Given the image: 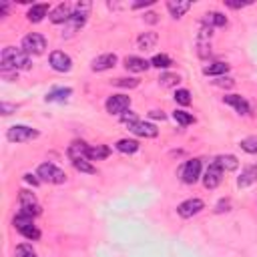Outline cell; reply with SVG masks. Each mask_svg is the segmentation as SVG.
<instances>
[{"label":"cell","mask_w":257,"mask_h":257,"mask_svg":"<svg viewBox=\"0 0 257 257\" xmlns=\"http://www.w3.org/2000/svg\"><path fill=\"white\" fill-rule=\"evenodd\" d=\"M0 66H2V72H16V70H28L32 66V60H30V54L24 52L22 48H16V46H6L0 54Z\"/></svg>","instance_id":"6da1fadb"},{"label":"cell","mask_w":257,"mask_h":257,"mask_svg":"<svg viewBox=\"0 0 257 257\" xmlns=\"http://www.w3.org/2000/svg\"><path fill=\"white\" fill-rule=\"evenodd\" d=\"M88 10H90V2H78L72 10V16L68 18V22L64 24V30H62V36H72L76 30H80L86 22V16H88Z\"/></svg>","instance_id":"7a4b0ae2"},{"label":"cell","mask_w":257,"mask_h":257,"mask_svg":"<svg viewBox=\"0 0 257 257\" xmlns=\"http://www.w3.org/2000/svg\"><path fill=\"white\" fill-rule=\"evenodd\" d=\"M36 175H38V179H40V181H44V183L60 185V183H64V181H66V173H64L62 169H58L56 165H52V163H42V165L38 167Z\"/></svg>","instance_id":"3957f363"},{"label":"cell","mask_w":257,"mask_h":257,"mask_svg":"<svg viewBox=\"0 0 257 257\" xmlns=\"http://www.w3.org/2000/svg\"><path fill=\"white\" fill-rule=\"evenodd\" d=\"M14 227L26 237V239H30V241H36L38 237H40V231L36 229V225H34V221H32V217L30 215H26V213H18L16 217H14Z\"/></svg>","instance_id":"277c9868"},{"label":"cell","mask_w":257,"mask_h":257,"mask_svg":"<svg viewBox=\"0 0 257 257\" xmlns=\"http://www.w3.org/2000/svg\"><path fill=\"white\" fill-rule=\"evenodd\" d=\"M36 137H38V131H34V128H30L26 124H14L6 133V139L12 143H26V141H32Z\"/></svg>","instance_id":"5b68a950"},{"label":"cell","mask_w":257,"mask_h":257,"mask_svg":"<svg viewBox=\"0 0 257 257\" xmlns=\"http://www.w3.org/2000/svg\"><path fill=\"white\" fill-rule=\"evenodd\" d=\"M44 48H46V38L42 34L32 32V34L22 38V50L28 54H42Z\"/></svg>","instance_id":"8992f818"},{"label":"cell","mask_w":257,"mask_h":257,"mask_svg":"<svg viewBox=\"0 0 257 257\" xmlns=\"http://www.w3.org/2000/svg\"><path fill=\"white\" fill-rule=\"evenodd\" d=\"M179 175H181V179H183L187 185L197 183V181H199V177H201V161H199V159H191V161H187V163L181 167Z\"/></svg>","instance_id":"52a82bcc"},{"label":"cell","mask_w":257,"mask_h":257,"mask_svg":"<svg viewBox=\"0 0 257 257\" xmlns=\"http://www.w3.org/2000/svg\"><path fill=\"white\" fill-rule=\"evenodd\" d=\"M18 203H20V213H26V215H30V217L40 215V205H38L36 197H34L30 191H20Z\"/></svg>","instance_id":"ba28073f"},{"label":"cell","mask_w":257,"mask_h":257,"mask_svg":"<svg viewBox=\"0 0 257 257\" xmlns=\"http://www.w3.org/2000/svg\"><path fill=\"white\" fill-rule=\"evenodd\" d=\"M128 106H131V98L124 96V94H112L106 100V110L110 114H122L128 110Z\"/></svg>","instance_id":"9c48e42d"},{"label":"cell","mask_w":257,"mask_h":257,"mask_svg":"<svg viewBox=\"0 0 257 257\" xmlns=\"http://www.w3.org/2000/svg\"><path fill=\"white\" fill-rule=\"evenodd\" d=\"M48 62H50V66H52L56 72H68V70L72 68V60H70V56H68L66 52H62V50H54V52H50Z\"/></svg>","instance_id":"30bf717a"},{"label":"cell","mask_w":257,"mask_h":257,"mask_svg":"<svg viewBox=\"0 0 257 257\" xmlns=\"http://www.w3.org/2000/svg\"><path fill=\"white\" fill-rule=\"evenodd\" d=\"M221 179H223V169L213 161L209 167H207V171H205V177H203V185L207 187V189H215V187H219V183H221Z\"/></svg>","instance_id":"8fae6325"},{"label":"cell","mask_w":257,"mask_h":257,"mask_svg":"<svg viewBox=\"0 0 257 257\" xmlns=\"http://www.w3.org/2000/svg\"><path fill=\"white\" fill-rule=\"evenodd\" d=\"M203 207H205V203H203L201 199H187V201H183V203L177 207V213H179L183 219H189V217L197 215Z\"/></svg>","instance_id":"7c38bea8"},{"label":"cell","mask_w":257,"mask_h":257,"mask_svg":"<svg viewBox=\"0 0 257 257\" xmlns=\"http://www.w3.org/2000/svg\"><path fill=\"white\" fill-rule=\"evenodd\" d=\"M128 128H131V133H135L139 137H145V139H153V137L159 135V128L153 122H145V120H137L135 124H131Z\"/></svg>","instance_id":"4fadbf2b"},{"label":"cell","mask_w":257,"mask_h":257,"mask_svg":"<svg viewBox=\"0 0 257 257\" xmlns=\"http://www.w3.org/2000/svg\"><path fill=\"white\" fill-rule=\"evenodd\" d=\"M86 153H88V145L84 143V141H74V143H70L68 145V151H66V155H68V159L74 163V161H80V159H86Z\"/></svg>","instance_id":"5bb4252c"},{"label":"cell","mask_w":257,"mask_h":257,"mask_svg":"<svg viewBox=\"0 0 257 257\" xmlns=\"http://www.w3.org/2000/svg\"><path fill=\"white\" fill-rule=\"evenodd\" d=\"M70 16H72V8H70L68 4H58V6L52 8V12H50V20H52L54 24H66Z\"/></svg>","instance_id":"9a60e30c"},{"label":"cell","mask_w":257,"mask_h":257,"mask_svg":"<svg viewBox=\"0 0 257 257\" xmlns=\"http://www.w3.org/2000/svg\"><path fill=\"white\" fill-rule=\"evenodd\" d=\"M114 64H116V54L106 52V54H100V56H96V58L92 60V70H96V72L108 70V68H112Z\"/></svg>","instance_id":"2e32d148"},{"label":"cell","mask_w":257,"mask_h":257,"mask_svg":"<svg viewBox=\"0 0 257 257\" xmlns=\"http://www.w3.org/2000/svg\"><path fill=\"white\" fill-rule=\"evenodd\" d=\"M223 100H225L227 104H231L239 114H249V102H247L241 94H225Z\"/></svg>","instance_id":"e0dca14e"},{"label":"cell","mask_w":257,"mask_h":257,"mask_svg":"<svg viewBox=\"0 0 257 257\" xmlns=\"http://www.w3.org/2000/svg\"><path fill=\"white\" fill-rule=\"evenodd\" d=\"M253 183H257V167H255V165H249V167H245V169L241 171V175H239V179H237V187L245 189V187H249V185H253Z\"/></svg>","instance_id":"ac0fdd59"},{"label":"cell","mask_w":257,"mask_h":257,"mask_svg":"<svg viewBox=\"0 0 257 257\" xmlns=\"http://www.w3.org/2000/svg\"><path fill=\"white\" fill-rule=\"evenodd\" d=\"M124 66H126V70H131V72H145L151 66V62H147L145 58H139V56H126L124 58Z\"/></svg>","instance_id":"d6986e66"},{"label":"cell","mask_w":257,"mask_h":257,"mask_svg":"<svg viewBox=\"0 0 257 257\" xmlns=\"http://www.w3.org/2000/svg\"><path fill=\"white\" fill-rule=\"evenodd\" d=\"M189 8H191V2H181V0H169L167 2V10L171 12L173 18H181Z\"/></svg>","instance_id":"ffe728a7"},{"label":"cell","mask_w":257,"mask_h":257,"mask_svg":"<svg viewBox=\"0 0 257 257\" xmlns=\"http://www.w3.org/2000/svg\"><path fill=\"white\" fill-rule=\"evenodd\" d=\"M157 40H159L157 32H143V34L137 38V46H139L141 50H151V48L157 44Z\"/></svg>","instance_id":"44dd1931"},{"label":"cell","mask_w":257,"mask_h":257,"mask_svg":"<svg viewBox=\"0 0 257 257\" xmlns=\"http://www.w3.org/2000/svg\"><path fill=\"white\" fill-rule=\"evenodd\" d=\"M110 155V149L104 147V145H94V147H88V153H86V159L88 161H100V159H106Z\"/></svg>","instance_id":"7402d4cb"},{"label":"cell","mask_w":257,"mask_h":257,"mask_svg":"<svg viewBox=\"0 0 257 257\" xmlns=\"http://www.w3.org/2000/svg\"><path fill=\"white\" fill-rule=\"evenodd\" d=\"M114 147H116V151H120L124 155H133V153L139 151V143L133 141V139H120V141H116Z\"/></svg>","instance_id":"603a6c76"},{"label":"cell","mask_w":257,"mask_h":257,"mask_svg":"<svg viewBox=\"0 0 257 257\" xmlns=\"http://www.w3.org/2000/svg\"><path fill=\"white\" fill-rule=\"evenodd\" d=\"M215 163H217L223 171H235V169L239 167V161H237V157H233V155H221V157L215 159Z\"/></svg>","instance_id":"cb8c5ba5"},{"label":"cell","mask_w":257,"mask_h":257,"mask_svg":"<svg viewBox=\"0 0 257 257\" xmlns=\"http://www.w3.org/2000/svg\"><path fill=\"white\" fill-rule=\"evenodd\" d=\"M70 94H72L70 88H52V90L46 94V102H62V100H66Z\"/></svg>","instance_id":"d4e9b609"},{"label":"cell","mask_w":257,"mask_h":257,"mask_svg":"<svg viewBox=\"0 0 257 257\" xmlns=\"http://www.w3.org/2000/svg\"><path fill=\"white\" fill-rule=\"evenodd\" d=\"M46 14H48V6H46V4H34V6L28 10V20H30V22H40Z\"/></svg>","instance_id":"484cf974"},{"label":"cell","mask_w":257,"mask_h":257,"mask_svg":"<svg viewBox=\"0 0 257 257\" xmlns=\"http://www.w3.org/2000/svg\"><path fill=\"white\" fill-rule=\"evenodd\" d=\"M203 22L213 28V26H225L227 24V18L221 12H207L205 18H203Z\"/></svg>","instance_id":"4316f807"},{"label":"cell","mask_w":257,"mask_h":257,"mask_svg":"<svg viewBox=\"0 0 257 257\" xmlns=\"http://www.w3.org/2000/svg\"><path fill=\"white\" fill-rule=\"evenodd\" d=\"M227 70H229V64H225V62H213V64H209V66L203 68V74H207V76H219V74H225Z\"/></svg>","instance_id":"83f0119b"},{"label":"cell","mask_w":257,"mask_h":257,"mask_svg":"<svg viewBox=\"0 0 257 257\" xmlns=\"http://www.w3.org/2000/svg\"><path fill=\"white\" fill-rule=\"evenodd\" d=\"M173 118H175L181 126H187V124H193V122H195V116H193L191 112H187V110H179V108L173 112Z\"/></svg>","instance_id":"f1b7e54d"},{"label":"cell","mask_w":257,"mask_h":257,"mask_svg":"<svg viewBox=\"0 0 257 257\" xmlns=\"http://www.w3.org/2000/svg\"><path fill=\"white\" fill-rule=\"evenodd\" d=\"M72 165H74V169H76V171H80V173H86V175H94V173H96V167H94V165H90L86 159L74 161Z\"/></svg>","instance_id":"f546056e"},{"label":"cell","mask_w":257,"mask_h":257,"mask_svg":"<svg viewBox=\"0 0 257 257\" xmlns=\"http://www.w3.org/2000/svg\"><path fill=\"white\" fill-rule=\"evenodd\" d=\"M239 147H241L245 153L255 155V153H257V137H247V139H243V141L239 143Z\"/></svg>","instance_id":"4dcf8cb0"},{"label":"cell","mask_w":257,"mask_h":257,"mask_svg":"<svg viewBox=\"0 0 257 257\" xmlns=\"http://www.w3.org/2000/svg\"><path fill=\"white\" fill-rule=\"evenodd\" d=\"M151 64L157 66V68H169V66L173 64V60H171L167 54H155L153 60H151Z\"/></svg>","instance_id":"1f68e13d"},{"label":"cell","mask_w":257,"mask_h":257,"mask_svg":"<svg viewBox=\"0 0 257 257\" xmlns=\"http://www.w3.org/2000/svg\"><path fill=\"white\" fill-rule=\"evenodd\" d=\"M16 257H36V251L28 243H20L16 247Z\"/></svg>","instance_id":"d6a6232c"},{"label":"cell","mask_w":257,"mask_h":257,"mask_svg":"<svg viewBox=\"0 0 257 257\" xmlns=\"http://www.w3.org/2000/svg\"><path fill=\"white\" fill-rule=\"evenodd\" d=\"M179 80H181L179 74H171V72H165V74H161V78H159V82H161L163 86H175Z\"/></svg>","instance_id":"836d02e7"},{"label":"cell","mask_w":257,"mask_h":257,"mask_svg":"<svg viewBox=\"0 0 257 257\" xmlns=\"http://www.w3.org/2000/svg\"><path fill=\"white\" fill-rule=\"evenodd\" d=\"M175 100H177L179 104H183V106H187V104L191 102V92H189L187 88H179V90L175 92Z\"/></svg>","instance_id":"e575fe53"},{"label":"cell","mask_w":257,"mask_h":257,"mask_svg":"<svg viewBox=\"0 0 257 257\" xmlns=\"http://www.w3.org/2000/svg\"><path fill=\"white\" fill-rule=\"evenodd\" d=\"M120 120H122L124 124L131 126V124H135L139 118H137V112H133V110H126V112H122V114H120Z\"/></svg>","instance_id":"d590c367"},{"label":"cell","mask_w":257,"mask_h":257,"mask_svg":"<svg viewBox=\"0 0 257 257\" xmlns=\"http://www.w3.org/2000/svg\"><path fill=\"white\" fill-rule=\"evenodd\" d=\"M114 84H116V86H128V88H135V86L139 84V80H137V78H118V80H114Z\"/></svg>","instance_id":"8d00e7d4"},{"label":"cell","mask_w":257,"mask_h":257,"mask_svg":"<svg viewBox=\"0 0 257 257\" xmlns=\"http://www.w3.org/2000/svg\"><path fill=\"white\" fill-rule=\"evenodd\" d=\"M36 177H38V175H32V173H26V175H24V181H26V183H30L32 187H38V183H40V179H36Z\"/></svg>","instance_id":"74e56055"},{"label":"cell","mask_w":257,"mask_h":257,"mask_svg":"<svg viewBox=\"0 0 257 257\" xmlns=\"http://www.w3.org/2000/svg\"><path fill=\"white\" fill-rule=\"evenodd\" d=\"M213 84H217V86H233V78H217V80H213Z\"/></svg>","instance_id":"f35d334b"},{"label":"cell","mask_w":257,"mask_h":257,"mask_svg":"<svg viewBox=\"0 0 257 257\" xmlns=\"http://www.w3.org/2000/svg\"><path fill=\"white\" fill-rule=\"evenodd\" d=\"M229 207H231V203H229V201H221V203L217 205V209H215V211H217V213H221V211H229Z\"/></svg>","instance_id":"ab89813d"},{"label":"cell","mask_w":257,"mask_h":257,"mask_svg":"<svg viewBox=\"0 0 257 257\" xmlns=\"http://www.w3.org/2000/svg\"><path fill=\"white\" fill-rule=\"evenodd\" d=\"M0 108H2V114H10V110H14L16 106H12V104H6V102H2V104H0Z\"/></svg>","instance_id":"60d3db41"},{"label":"cell","mask_w":257,"mask_h":257,"mask_svg":"<svg viewBox=\"0 0 257 257\" xmlns=\"http://www.w3.org/2000/svg\"><path fill=\"white\" fill-rule=\"evenodd\" d=\"M247 4H251V2H227V6H231V8H243Z\"/></svg>","instance_id":"b9f144b4"},{"label":"cell","mask_w":257,"mask_h":257,"mask_svg":"<svg viewBox=\"0 0 257 257\" xmlns=\"http://www.w3.org/2000/svg\"><path fill=\"white\" fill-rule=\"evenodd\" d=\"M149 114H151V116H153V118H161V120H163V118H165V114H163V110H151V112H149Z\"/></svg>","instance_id":"7bdbcfd3"},{"label":"cell","mask_w":257,"mask_h":257,"mask_svg":"<svg viewBox=\"0 0 257 257\" xmlns=\"http://www.w3.org/2000/svg\"><path fill=\"white\" fill-rule=\"evenodd\" d=\"M8 12V4L6 2H2V4H0V16H4Z\"/></svg>","instance_id":"ee69618b"},{"label":"cell","mask_w":257,"mask_h":257,"mask_svg":"<svg viewBox=\"0 0 257 257\" xmlns=\"http://www.w3.org/2000/svg\"><path fill=\"white\" fill-rule=\"evenodd\" d=\"M155 16H157V14H153V12H151V14H147V20H149V22H155V20H157Z\"/></svg>","instance_id":"f6af8a7d"}]
</instances>
